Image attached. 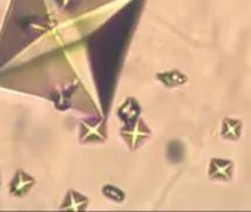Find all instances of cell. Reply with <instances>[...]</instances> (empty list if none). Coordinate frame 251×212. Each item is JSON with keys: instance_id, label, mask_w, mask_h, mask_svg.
Instances as JSON below:
<instances>
[{"instance_id": "obj_2", "label": "cell", "mask_w": 251, "mask_h": 212, "mask_svg": "<svg viewBox=\"0 0 251 212\" xmlns=\"http://www.w3.org/2000/svg\"><path fill=\"white\" fill-rule=\"evenodd\" d=\"M221 135H223V137L226 138V140H239L240 135H241V122L237 119L226 118L223 123Z\"/></svg>"}, {"instance_id": "obj_1", "label": "cell", "mask_w": 251, "mask_h": 212, "mask_svg": "<svg viewBox=\"0 0 251 212\" xmlns=\"http://www.w3.org/2000/svg\"><path fill=\"white\" fill-rule=\"evenodd\" d=\"M234 164L227 160H214L210 167V177L219 181H228L232 177Z\"/></svg>"}]
</instances>
